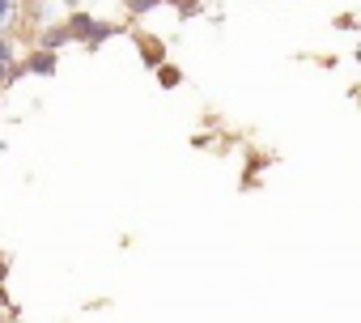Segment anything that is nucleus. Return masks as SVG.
<instances>
[{
    "label": "nucleus",
    "mask_w": 361,
    "mask_h": 323,
    "mask_svg": "<svg viewBox=\"0 0 361 323\" xmlns=\"http://www.w3.org/2000/svg\"><path fill=\"white\" fill-rule=\"evenodd\" d=\"M64 26H68V39H73V43H85L90 51H94V47H102V43H106V39H111V35L119 30V26L102 22V18H90L85 9H73Z\"/></svg>",
    "instance_id": "1"
},
{
    "label": "nucleus",
    "mask_w": 361,
    "mask_h": 323,
    "mask_svg": "<svg viewBox=\"0 0 361 323\" xmlns=\"http://www.w3.org/2000/svg\"><path fill=\"white\" fill-rule=\"evenodd\" d=\"M22 77V56H18V39H0V90H9Z\"/></svg>",
    "instance_id": "2"
},
{
    "label": "nucleus",
    "mask_w": 361,
    "mask_h": 323,
    "mask_svg": "<svg viewBox=\"0 0 361 323\" xmlns=\"http://www.w3.org/2000/svg\"><path fill=\"white\" fill-rule=\"evenodd\" d=\"M22 30H26L22 0H0V39H18Z\"/></svg>",
    "instance_id": "3"
},
{
    "label": "nucleus",
    "mask_w": 361,
    "mask_h": 323,
    "mask_svg": "<svg viewBox=\"0 0 361 323\" xmlns=\"http://www.w3.org/2000/svg\"><path fill=\"white\" fill-rule=\"evenodd\" d=\"M22 73H30V77H51V73H56V51L35 47V51L22 60Z\"/></svg>",
    "instance_id": "4"
},
{
    "label": "nucleus",
    "mask_w": 361,
    "mask_h": 323,
    "mask_svg": "<svg viewBox=\"0 0 361 323\" xmlns=\"http://www.w3.org/2000/svg\"><path fill=\"white\" fill-rule=\"evenodd\" d=\"M64 43H73V39H68V26H64V22H47V26L39 30V43H35V47H47V51H60Z\"/></svg>",
    "instance_id": "5"
},
{
    "label": "nucleus",
    "mask_w": 361,
    "mask_h": 323,
    "mask_svg": "<svg viewBox=\"0 0 361 323\" xmlns=\"http://www.w3.org/2000/svg\"><path fill=\"white\" fill-rule=\"evenodd\" d=\"M136 47H140V56H145L149 68L166 64V43H161V39H149V35H145V39H136Z\"/></svg>",
    "instance_id": "6"
},
{
    "label": "nucleus",
    "mask_w": 361,
    "mask_h": 323,
    "mask_svg": "<svg viewBox=\"0 0 361 323\" xmlns=\"http://www.w3.org/2000/svg\"><path fill=\"white\" fill-rule=\"evenodd\" d=\"M157 85L161 90H178V85H183V73H178L174 64H157Z\"/></svg>",
    "instance_id": "7"
},
{
    "label": "nucleus",
    "mask_w": 361,
    "mask_h": 323,
    "mask_svg": "<svg viewBox=\"0 0 361 323\" xmlns=\"http://www.w3.org/2000/svg\"><path fill=\"white\" fill-rule=\"evenodd\" d=\"M47 5H51V0H22V9H26V26H30V22H43V18H47Z\"/></svg>",
    "instance_id": "8"
},
{
    "label": "nucleus",
    "mask_w": 361,
    "mask_h": 323,
    "mask_svg": "<svg viewBox=\"0 0 361 323\" xmlns=\"http://www.w3.org/2000/svg\"><path fill=\"white\" fill-rule=\"evenodd\" d=\"M161 5H166V0H128V9H132V13H140V18H145V13H153V9H161Z\"/></svg>",
    "instance_id": "9"
},
{
    "label": "nucleus",
    "mask_w": 361,
    "mask_h": 323,
    "mask_svg": "<svg viewBox=\"0 0 361 323\" xmlns=\"http://www.w3.org/2000/svg\"><path fill=\"white\" fill-rule=\"evenodd\" d=\"M336 26H340V30H357V18H353V13H344V18H340Z\"/></svg>",
    "instance_id": "10"
},
{
    "label": "nucleus",
    "mask_w": 361,
    "mask_h": 323,
    "mask_svg": "<svg viewBox=\"0 0 361 323\" xmlns=\"http://www.w3.org/2000/svg\"><path fill=\"white\" fill-rule=\"evenodd\" d=\"M60 5H64V9L73 13V9H81V5H85V0H60Z\"/></svg>",
    "instance_id": "11"
}]
</instances>
